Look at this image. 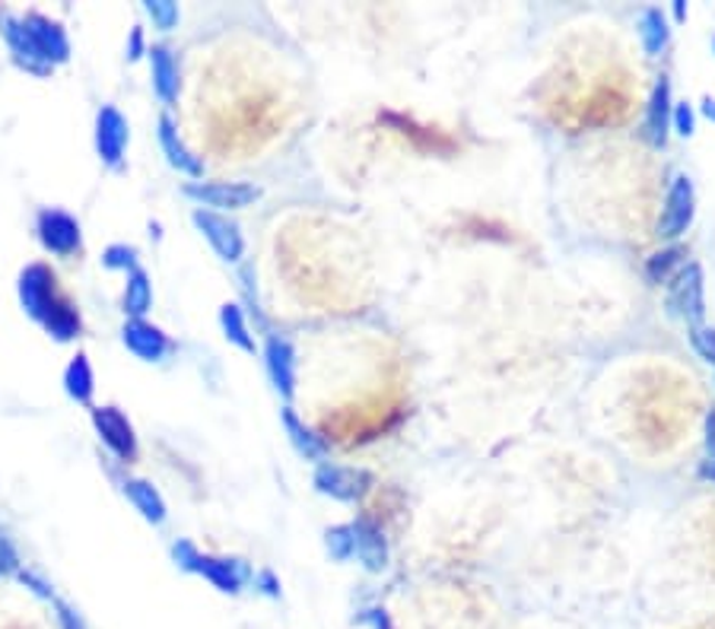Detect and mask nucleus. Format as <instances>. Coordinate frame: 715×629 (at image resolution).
Instances as JSON below:
<instances>
[{"label": "nucleus", "mask_w": 715, "mask_h": 629, "mask_svg": "<svg viewBox=\"0 0 715 629\" xmlns=\"http://www.w3.org/2000/svg\"><path fill=\"white\" fill-rule=\"evenodd\" d=\"M64 391L74 403L90 407L96 398V373L86 353H77L67 366H64Z\"/></svg>", "instance_id": "24"}, {"label": "nucleus", "mask_w": 715, "mask_h": 629, "mask_svg": "<svg viewBox=\"0 0 715 629\" xmlns=\"http://www.w3.org/2000/svg\"><path fill=\"white\" fill-rule=\"evenodd\" d=\"M99 261H103L105 271H112V274H130V271L140 268V264H137V249L128 245V242H112Z\"/></svg>", "instance_id": "27"}, {"label": "nucleus", "mask_w": 715, "mask_h": 629, "mask_svg": "<svg viewBox=\"0 0 715 629\" xmlns=\"http://www.w3.org/2000/svg\"><path fill=\"white\" fill-rule=\"evenodd\" d=\"M687 337H690V347H693V353H696L703 363H709V366L715 369V327H709V325L687 327Z\"/></svg>", "instance_id": "30"}, {"label": "nucleus", "mask_w": 715, "mask_h": 629, "mask_svg": "<svg viewBox=\"0 0 715 629\" xmlns=\"http://www.w3.org/2000/svg\"><path fill=\"white\" fill-rule=\"evenodd\" d=\"M147 64H150V86H154L156 99L162 105H176L181 93V67L176 51L169 45H150L147 49Z\"/></svg>", "instance_id": "18"}, {"label": "nucleus", "mask_w": 715, "mask_h": 629, "mask_svg": "<svg viewBox=\"0 0 715 629\" xmlns=\"http://www.w3.org/2000/svg\"><path fill=\"white\" fill-rule=\"evenodd\" d=\"M17 300L23 305L29 318L35 325L45 327V334L57 340V344H71L80 337V312L71 303L61 286L54 271L45 261L27 264L17 277Z\"/></svg>", "instance_id": "1"}, {"label": "nucleus", "mask_w": 715, "mask_h": 629, "mask_svg": "<svg viewBox=\"0 0 715 629\" xmlns=\"http://www.w3.org/2000/svg\"><path fill=\"white\" fill-rule=\"evenodd\" d=\"M181 195L194 203V210H210V213H242L249 207H255L261 201V188L255 181H185Z\"/></svg>", "instance_id": "2"}, {"label": "nucleus", "mask_w": 715, "mask_h": 629, "mask_svg": "<svg viewBox=\"0 0 715 629\" xmlns=\"http://www.w3.org/2000/svg\"><path fill=\"white\" fill-rule=\"evenodd\" d=\"M359 623L366 629H395V620H391V614L385 610V607H362L357 617Z\"/></svg>", "instance_id": "35"}, {"label": "nucleus", "mask_w": 715, "mask_h": 629, "mask_svg": "<svg viewBox=\"0 0 715 629\" xmlns=\"http://www.w3.org/2000/svg\"><path fill=\"white\" fill-rule=\"evenodd\" d=\"M671 32L674 29H671V20L662 7H645L637 17V35L645 57H659L671 42Z\"/></svg>", "instance_id": "22"}, {"label": "nucleus", "mask_w": 715, "mask_h": 629, "mask_svg": "<svg viewBox=\"0 0 715 629\" xmlns=\"http://www.w3.org/2000/svg\"><path fill=\"white\" fill-rule=\"evenodd\" d=\"M0 629H57L54 617L49 623H39L35 617H23L20 610H10L7 617H0Z\"/></svg>", "instance_id": "36"}, {"label": "nucleus", "mask_w": 715, "mask_h": 629, "mask_svg": "<svg viewBox=\"0 0 715 629\" xmlns=\"http://www.w3.org/2000/svg\"><path fill=\"white\" fill-rule=\"evenodd\" d=\"M703 464H700V478L715 483V407L706 413V432H703Z\"/></svg>", "instance_id": "32"}, {"label": "nucleus", "mask_w": 715, "mask_h": 629, "mask_svg": "<svg viewBox=\"0 0 715 629\" xmlns=\"http://www.w3.org/2000/svg\"><path fill=\"white\" fill-rule=\"evenodd\" d=\"M156 140H159V150L166 156V163H169L176 172L188 176L191 181L204 178V163H201V156H194V153L188 150L185 137L179 134V125H176V118H172L169 112H162L159 122H156Z\"/></svg>", "instance_id": "15"}, {"label": "nucleus", "mask_w": 715, "mask_h": 629, "mask_svg": "<svg viewBox=\"0 0 715 629\" xmlns=\"http://www.w3.org/2000/svg\"><path fill=\"white\" fill-rule=\"evenodd\" d=\"M93 144L108 169H122L130 147V122L118 105H103L93 122Z\"/></svg>", "instance_id": "8"}, {"label": "nucleus", "mask_w": 715, "mask_h": 629, "mask_svg": "<svg viewBox=\"0 0 715 629\" xmlns=\"http://www.w3.org/2000/svg\"><path fill=\"white\" fill-rule=\"evenodd\" d=\"M684 264H687V249L681 242H671V245H664L655 254H649L642 271H645V280L652 286H667L671 280L681 274Z\"/></svg>", "instance_id": "25"}, {"label": "nucleus", "mask_w": 715, "mask_h": 629, "mask_svg": "<svg viewBox=\"0 0 715 629\" xmlns=\"http://www.w3.org/2000/svg\"><path fill=\"white\" fill-rule=\"evenodd\" d=\"M667 305L687 327L706 325V274L696 261H687L667 283Z\"/></svg>", "instance_id": "6"}, {"label": "nucleus", "mask_w": 715, "mask_h": 629, "mask_svg": "<svg viewBox=\"0 0 715 629\" xmlns=\"http://www.w3.org/2000/svg\"><path fill=\"white\" fill-rule=\"evenodd\" d=\"M354 544H357V559L366 573H385L388 563H391V547H388V537H385L382 525H376L372 518L359 515L354 518Z\"/></svg>", "instance_id": "17"}, {"label": "nucleus", "mask_w": 715, "mask_h": 629, "mask_svg": "<svg viewBox=\"0 0 715 629\" xmlns=\"http://www.w3.org/2000/svg\"><path fill=\"white\" fill-rule=\"evenodd\" d=\"M325 551L332 556L334 563H350L357 554V544H354V522H340L325 531Z\"/></svg>", "instance_id": "26"}, {"label": "nucleus", "mask_w": 715, "mask_h": 629, "mask_svg": "<svg viewBox=\"0 0 715 629\" xmlns=\"http://www.w3.org/2000/svg\"><path fill=\"white\" fill-rule=\"evenodd\" d=\"M122 493H125V500L134 505V512H137L147 525L162 528V525L169 522V505H166V496L154 486V480L125 478L122 480Z\"/></svg>", "instance_id": "20"}, {"label": "nucleus", "mask_w": 715, "mask_h": 629, "mask_svg": "<svg viewBox=\"0 0 715 629\" xmlns=\"http://www.w3.org/2000/svg\"><path fill=\"white\" fill-rule=\"evenodd\" d=\"M257 353L264 359V373H267L271 388L281 395L283 401L293 403L296 388H299V353H296V344L290 337H283V334H264Z\"/></svg>", "instance_id": "4"}, {"label": "nucleus", "mask_w": 715, "mask_h": 629, "mask_svg": "<svg viewBox=\"0 0 715 629\" xmlns=\"http://www.w3.org/2000/svg\"><path fill=\"white\" fill-rule=\"evenodd\" d=\"M252 588H255L257 595L271 598V601H277V598L283 595L281 579H277V573H274V569H255V576H252Z\"/></svg>", "instance_id": "34"}, {"label": "nucleus", "mask_w": 715, "mask_h": 629, "mask_svg": "<svg viewBox=\"0 0 715 629\" xmlns=\"http://www.w3.org/2000/svg\"><path fill=\"white\" fill-rule=\"evenodd\" d=\"M35 235L42 242V249L57 258H71L83 249V227L74 213L61 210V207H45L35 217Z\"/></svg>", "instance_id": "9"}, {"label": "nucleus", "mask_w": 715, "mask_h": 629, "mask_svg": "<svg viewBox=\"0 0 715 629\" xmlns=\"http://www.w3.org/2000/svg\"><path fill=\"white\" fill-rule=\"evenodd\" d=\"M122 344L140 363H162L166 356H172V350H176L172 337L159 325H154L150 318H128L125 327H122Z\"/></svg>", "instance_id": "13"}, {"label": "nucleus", "mask_w": 715, "mask_h": 629, "mask_svg": "<svg viewBox=\"0 0 715 629\" xmlns=\"http://www.w3.org/2000/svg\"><path fill=\"white\" fill-rule=\"evenodd\" d=\"M671 134H677V137H684V140H690V137L696 134V108H693V102H687V99L674 102V115H671Z\"/></svg>", "instance_id": "31"}, {"label": "nucleus", "mask_w": 715, "mask_h": 629, "mask_svg": "<svg viewBox=\"0 0 715 629\" xmlns=\"http://www.w3.org/2000/svg\"><path fill=\"white\" fill-rule=\"evenodd\" d=\"M217 322H220V331H223V337L230 340L235 350L242 353H257L255 340V327H252V318H249V312H245V305L242 303H223L220 305V312H217Z\"/></svg>", "instance_id": "21"}, {"label": "nucleus", "mask_w": 715, "mask_h": 629, "mask_svg": "<svg viewBox=\"0 0 715 629\" xmlns=\"http://www.w3.org/2000/svg\"><path fill=\"white\" fill-rule=\"evenodd\" d=\"M0 35H3V42H7V51L13 54V61L32 76H49L52 74V67L45 64V57L39 54V49L32 45V39H29L27 25L20 17H3L0 20Z\"/></svg>", "instance_id": "19"}, {"label": "nucleus", "mask_w": 715, "mask_h": 629, "mask_svg": "<svg viewBox=\"0 0 715 629\" xmlns=\"http://www.w3.org/2000/svg\"><path fill=\"white\" fill-rule=\"evenodd\" d=\"M201 547L191 541V537H179V541H172V547H169V556H172V563L179 566L181 573H188V576H194V569H198V559H201Z\"/></svg>", "instance_id": "29"}, {"label": "nucleus", "mask_w": 715, "mask_h": 629, "mask_svg": "<svg viewBox=\"0 0 715 629\" xmlns=\"http://www.w3.org/2000/svg\"><path fill=\"white\" fill-rule=\"evenodd\" d=\"M696 220V188H693V178L687 172H677L671 178L667 191H664L662 213H659V223H655V235L662 242H681L687 235V229Z\"/></svg>", "instance_id": "3"}, {"label": "nucleus", "mask_w": 715, "mask_h": 629, "mask_svg": "<svg viewBox=\"0 0 715 629\" xmlns=\"http://www.w3.org/2000/svg\"><path fill=\"white\" fill-rule=\"evenodd\" d=\"M90 420H93V429L96 436L103 439V445L108 452L115 454L118 461L130 464L137 452H140V439H137V429L128 420V413H122L118 407L112 403H103V407H93L90 410Z\"/></svg>", "instance_id": "10"}, {"label": "nucleus", "mask_w": 715, "mask_h": 629, "mask_svg": "<svg viewBox=\"0 0 715 629\" xmlns=\"http://www.w3.org/2000/svg\"><path fill=\"white\" fill-rule=\"evenodd\" d=\"M281 427L286 432V442L290 449L299 454L308 464H322L328 461V442L308 427L306 417H299V410L293 403H283L281 407Z\"/></svg>", "instance_id": "16"}, {"label": "nucleus", "mask_w": 715, "mask_h": 629, "mask_svg": "<svg viewBox=\"0 0 715 629\" xmlns=\"http://www.w3.org/2000/svg\"><path fill=\"white\" fill-rule=\"evenodd\" d=\"M312 486L318 496L334 500V503L354 505L366 500V493L372 490V478L362 471V468H347V464H337V461H322L315 464L312 471Z\"/></svg>", "instance_id": "5"}, {"label": "nucleus", "mask_w": 715, "mask_h": 629, "mask_svg": "<svg viewBox=\"0 0 715 629\" xmlns=\"http://www.w3.org/2000/svg\"><path fill=\"white\" fill-rule=\"evenodd\" d=\"M671 17H674V23H684V20H687V3H684V0H674V3H671ZM671 17H667V20H671Z\"/></svg>", "instance_id": "39"}, {"label": "nucleus", "mask_w": 715, "mask_h": 629, "mask_svg": "<svg viewBox=\"0 0 715 629\" xmlns=\"http://www.w3.org/2000/svg\"><path fill=\"white\" fill-rule=\"evenodd\" d=\"M147 49H150V45L144 42V29L134 25V29H130L128 45H125V57H128V61H140V57L147 54Z\"/></svg>", "instance_id": "37"}, {"label": "nucleus", "mask_w": 715, "mask_h": 629, "mask_svg": "<svg viewBox=\"0 0 715 629\" xmlns=\"http://www.w3.org/2000/svg\"><path fill=\"white\" fill-rule=\"evenodd\" d=\"M156 293H154V280L144 268L130 271L125 274V293H122V308L128 318H147L154 312Z\"/></svg>", "instance_id": "23"}, {"label": "nucleus", "mask_w": 715, "mask_h": 629, "mask_svg": "<svg viewBox=\"0 0 715 629\" xmlns=\"http://www.w3.org/2000/svg\"><path fill=\"white\" fill-rule=\"evenodd\" d=\"M713 54H715V35H713Z\"/></svg>", "instance_id": "40"}, {"label": "nucleus", "mask_w": 715, "mask_h": 629, "mask_svg": "<svg viewBox=\"0 0 715 629\" xmlns=\"http://www.w3.org/2000/svg\"><path fill=\"white\" fill-rule=\"evenodd\" d=\"M144 13H147V20H150L154 29H159V32H172V29H179L181 23L179 3H172V0H147V3H144Z\"/></svg>", "instance_id": "28"}, {"label": "nucleus", "mask_w": 715, "mask_h": 629, "mask_svg": "<svg viewBox=\"0 0 715 629\" xmlns=\"http://www.w3.org/2000/svg\"><path fill=\"white\" fill-rule=\"evenodd\" d=\"M20 569H23V556L17 551V544L0 531V579L20 576Z\"/></svg>", "instance_id": "33"}, {"label": "nucleus", "mask_w": 715, "mask_h": 629, "mask_svg": "<svg viewBox=\"0 0 715 629\" xmlns=\"http://www.w3.org/2000/svg\"><path fill=\"white\" fill-rule=\"evenodd\" d=\"M191 223L194 229L204 235V242L213 249V254L227 264H239L245 252H249V242H245V232L242 227L227 217V213H210V210H191Z\"/></svg>", "instance_id": "7"}, {"label": "nucleus", "mask_w": 715, "mask_h": 629, "mask_svg": "<svg viewBox=\"0 0 715 629\" xmlns=\"http://www.w3.org/2000/svg\"><path fill=\"white\" fill-rule=\"evenodd\" d=\"M20 20L27 25L32 45L39 49V54L45 57V64H49L52 71L71 61V35H67V29L57 23V20L45 17V13H27V17H20Z\"/></svg>", "instance_id": "14"}, {"label": "nucleus", "mask_w": 715, "mask_h": 629, "mask_svg": "<svg viewBox=\"0 0 715 629\" xmlns=\"http://www.w3.org/2000/svg\"><path fill=\"white\" fill-rule=\"evenodd\" d=\"M194 576H201L207 585H213L220 595H242V588L252 585L255 569L245 559H239V556L201 554Z\"/></svg>", "instance_id": "12"}, {"label": "nucleus", "mask_w": 715, "mask_h": 629, "mask_svg": "<svg viewBox=\"0 0 715 629\" xmlns=\"http://www.w3.org/2000/svg\"><path fill=\"white\" fill-rule=\"evenodd\" d=\"M700 115H703L706 122H713L715 125V99L713 96H703V102H700Z\"/></svg>", "instance_id": "38"}, {"label": "nucleus", "mask_w": 715, "mask_h": 629, "mask_svg": "<svg viewBox=\"0 0 715 629\" xmlns=\"http://www.w3.org/2000/svg\"><path fill=\"white\" fill-rule=\"evenodd\" d=\"M671 115H674V86H671V76L662 74L652 83V93L645 99V115H642V137L649 147H655V150L667 147Z\"/></svg>", "instance_id": "11"}]
</instances>
